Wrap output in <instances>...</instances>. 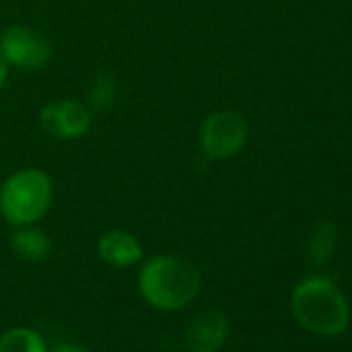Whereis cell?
<instances>
[{
    "mask_svg": "<svg viewBox=\"0 0 352 352\" xmlns=\"http://www.w3.org/2000/svg\"><path fill=\"white\" fill-rule=\"evenodd\" d=\"M98 255L108 265L124 270L141 261L143 247L139 239L126 230H108L98 241Z\"/></svg>",
    "mask_w": 352,
    "mask_h": 352,
    "instance_id": "8",
    "label": "cell"
},
{
    "mask_svg": "<svg viewBox=\"0 0 352 352\" xmlns=\"http://www.w3.org/2000/svg\"><path fill=\"white\" fill-rule=\"evenodd\" d=\"M42 129L54 139H81L91 126L89 108L77 100H56L40 112Z\"/></svg>",
    "mask_w": 352,
    "mask_h": 352,
    "instance_id": "6",
    "label": "cell"
},
{
    "mask_svg": "<svg viewBox=\"0 0 352 352\" xmlns=\"http://www.w3.org/2000/svg\"><path fill=\"white\" fill-rule=\"evenodd\" d=\"M249 137V126L243 114L234 110H216L212 112L201 129H199V141L204 147V153L212 160H226L236 155Z\"/></svg>",
    "mask_w": 352,
    "mask_h": 352,
    "instance_id": "4",
    "label": "cell"
},
{
    "mask_svg": "<svg viewBox=\"0 0 352 352\" xmlns=\"http://www.w3.org/2000/svg\"><path fill=\"white\" fill-rule=\"evenodd\" d=\"M336 249V230L329 222H319L307 241V257L313 265H323L331 259Z\"/></svg>",
    "mask_w": 352,
    "mask_h": 352,
    "instance_id": "10",
    "label": "cell"
},
{
    "mask_svg": "<svg viewBox=\"0 0 352 352\" xmlns=\"http://www.w3.org/2000/svg\"><path fill=\"white\" fill-rule=\"evenodd\" d=\"M0 50H3L9 65L23 71L44 69L52 60L50 40L25 25H13L5 30L3 38H0Z\"/></svg>",
    "mask_w": 352,
    "mask_h": 352,
    "instance_id": "5",
    "label": "cell"
},
{
    "mask_svg": "<svg viewBox=\"0 0 352 352\" xmlns=\"http://www.w3.org/2000/svg\"><path fill=\"white\" fill-rule=\"evenodd\" d=\"M9 63L3 54V50H0V89H3V85L7 83V77H9Z\"/></svg>",
    "mask_w": 352,
    "mask_h": 352,
    "instance_id": "13",
    "label": "cell"
},
{
    "mask_svg": "<svg viewBox=\"0 0 352 352\" xmlns=\"http://www.w3.org/2000/svg\"><path fill=\"white\" fill-rule=\"evenodd\" d=\"M228 338V319L222 311L210 309L199 313L187 333L185 344L189 352H218Z\"/></svg>",
    "mask_w": 352,
    "mask_h": 352,
    "instance_id": "7",
    "label": "cell"
},
{
    "mask_svg": "<svg viewBox=\"0 0 352 352\" xmlns=\"http://www.w3.org/2000/svg\"><path fill=\"white\" fill-rule=\"evenodd\" d=\"M290 309L294 319L317 336H338L350 321L346 296L323 276H313L296 284L290 296Z\"/></svg>",
    "mask_w": 352,
    "mask_h": 352,
    "instance_id": "2",
    "label": "cell"
},
{
    "mask_svg": "<svg viewBox=\"0 0 352 352\" xmlns=\"http://www.w3.org/2000/svg\"><path fill=\"white\" fill-rule=\"evenodd\" d=\"M199 267L179 255H155L139 272L141 296L160 311H179L201 290Z\"/></svg>",
    "mask_w": 352,
    "mask_h": 352,
    "instance_id": "1",
    "label": "cell"
},
{
    "mask_svg": "<svg viewBox=\"0 0 352 352\" xmlns=\"http://www.w3.org/2000/svg\"><path fill=\"white\" fill-rule=\"evenodd\" d=\"M54 352H89V350L79 348V346H60V348H56Z\"/></svg>",
    "mask_w": 352,
    "mask_h": 352,
    "instance_id": "14",
    "label": "cell"
},
{
    "mask_svg": "<svg viewBox=\"0 0 352 352\" xmlns=\"http://www.w3.org/2000/svg\"><path fill=\"white\" fill-rule=\"evenodd\" d=\"M52 179L40 168H23L0 187V216L13 226L40 222L52 204Z\"/></svg>",
    "mask_w": 352,
    "mask_h": 352,
    "instance_id": "3",
    "label": "cell"
},
{
    "mask_svg": "<svg viewBox=\"0 0 352 352\" xmlns=\"http://www.w3.org/2000/svg\"><path fill=\"white\" fill-rule=\"evenodd\" d=\"M0 352H48V346L36 329L13 327L0 336Z\"/></svg>",
    "mask_w": 352,
    "mask_h": 352,
    "instance_id": "11",
    "label": "cell"
},
{
    "mask_svg": "<svg viewBox=\"0 0 352 352\" xmlns=\"http://www.w3.org/2000/svg\"><path fill=\"white\" fill-rule=\"evenodd\" d=\"M114 96H116V81L110 75H102L96 79L91 87V106L96 110H106L108 106H112Z\"/></svg>",
    "mask_w": 352,
    "mask_h": 352,
    "instance_id": "12",
    "label": "cell"
},
{
    "mask_svg": "<svg viewBox=\"0 0 352 352\" xmlns=\"http://www.w3.org/2000/svg\"><path fill=\"white\" fill-rule=\"evenodd\" d=\"M11 249L23 261H42L50 255L52 243L44 230L32 224V226H19L15 230V234L11 236Z\"/></svg>",
    "mask_w": 352,
    "mask_h": 352,
    "instance_id": "9",
    "label": "cell"
}]
</instances>
